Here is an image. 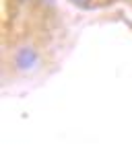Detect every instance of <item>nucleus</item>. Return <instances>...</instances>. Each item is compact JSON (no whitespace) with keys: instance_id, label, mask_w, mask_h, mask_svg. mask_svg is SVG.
Here are the masks:
<instances>
[{"instance_id":"obj_3","label":"nucleus","mask_w":132,"mask_h":152,"mask_svg":"<svg viewBox=\"0 0 132 152\" xmlns=\"http://www.w3.org/2000/svg\"><path fill=\"white\" fill-rule=\"evenodd\" d=\"M19 2H27V0H19Z\"/></svg>"},{"instance_id":"obj_1","label":"nucleus","mask_w":132,"mask_h":152,"mask_svg":"<svg viewBox=\"0 0 132 152\" xmlns=\"http://www.w3.org/2000/svg\"><path fill=\"white\" fill-rule=\"evenodd\" d=\"M37 62H39V53H37V50L33 45H21L19 50L15 51V56H13V64L21 72L33 70L37 66Z\"/></svg>"},{"instance_id":"obj_2","label":"nucleus","mask_w":132,"mask_h":152,"mask_svg":"<svg viewBox=\"0 0 132 152\" xmlns=\"http://www.w3.org/2000/svg\"><path fill=\"white\" fill-rule=\"evenodd\" d=\"M74 6H79V8H89L91 4H93V0H70Z\"/></svg>"}]
</instances>
